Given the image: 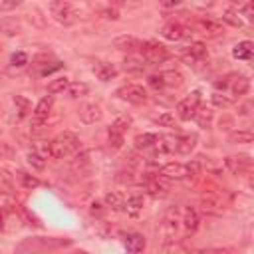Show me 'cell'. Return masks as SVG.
I'll return each mask as SVG.
<instances>
[{
  "instance_id": "34",
  "label": "cell",
  "mask_w": 254,
  "mask_h": 254,
  "mask_svg": "<svg viewBox=\"0 0 254 254\" xmlns=\"http://www.w3.org/2000/svg\"><path fill=\"white\" fill-rule=\"evenodd\" d=\"M228 139L232 143H252L254 141V135L250 131H234V133H230Z\"/></svg>"
},
{
  "instance_id": "9",
  "label": "cell",
  "mask_w": 254,
  "mask_h": 254,
  "mask_svg": "<svg viewBox=\"0 0 254 254\" xmlns=\"http://www.w3.org/2000/svg\"><path fill=\"white\" fill-rule=\"evenodd\" d=\"M200 226V216L192 206H183V234L185 238L194 234L196 228Z\"/></svg>"
},
{
  "instance_id": "38",
  "label": "cell",
  "mask_w": 254,
  "mask_h": 254,
  "mask_svg": "<svg viewBox=\"0 0 254 254\" xmlns=\"http://www.w3.org/2000/svg\"><path fill=\"white\" fill-rule=\"evenodd\" d=\"M32 151H36L38 155H42L44 159H48V157H52V151H50V143H46V141H38L36 145H34V149Z\"/></svg>"
},
{
  "instance_id": "18",
  "label": "cell",
  "mask_w": 254,
  "mask_h": 254,
  "mask_svg": "<svg viewBox=\"0 0 254 254\" xmlns=\"http://www.w3.org/2000/svg\"><path fill=\"white\" fill-rule=\"evenodd\" d=\"M196 145V135H177V145L175 153L179 155H189Z\"/></svg>"
},
{
  "instance_id": "2",
  "label": "cell",
  "mask_w": 254,
  "mask_h": 254,
  "mask_svg": "<svg viewBox=\"0 0 254 254\" xmlns=\"http://www.w3.org/2000/svg\"><path fill=\"white\" fill-rule=\"evenodd\" d=\"M81 147L79 137L73 131H64L58 137H54L50 141V151H52V159H65L71 157L73 153H77Z\"/></svg>"
},
{
  "instance_id": "51",
  "label": "cell",
  "mask_w": 254,
  "mask_h": 254,
  "mask_svg": "<svg viewBox=\"0 0 254 254\" xmlns=\"http://www.w3.org/2000/svg\"><path fill=\"white\" fill-rule=\"evenodd\" d=\"M232 2H240V0H232Z\"/></svg>"
},
{
  "instance_id": "43",
  "label": "cell",
  "mask_w": 254,
  "mask_h": 254,
  "mask_svg": "<svg viewBox=\"0 0 254 254\" xmlns=\"http://www.w3.org/2000/svg\"><path fill=\"white\" fill-rule=\"evenodd\" d=\"M0 189H4V192H10L12 189V177L6 171H0Z\"/></svg>"
},
{
  "instance_id": "17",
  "label": "cell",
  "mask_w": 254,
  "mask_h": 254,
  "mask_svg": "<svg viewBox=\"0 0 254 254\" xmlns=\"http://www.w3.org/2000/svg\"><path fill=\"white\" fill-rule=\"evenodd\" d=\"M157 139H159V133H139L135 135L133 143H135V149L139 151H153Z\"/></svg>"
},
{
  "instance_id": "37",
  "label": "cell",
  "mask_w": 254,
  "mask_h": 254,
  "mask_svg": "<svg viewBox=\"0 0 254 254\" xmlns=\"http://www.w3.org/2000/svg\"><path fill=\"white\" fill-rule=\"evenodd\" d=\"M10 64H12L14 67H24V65L28 64V56H26L24 52H14L12 58H10Z\"/></svg>"
},
{
  "instance_id": "1",
  "label": "cell",
  "mask_w": 254,
  "mask_h": 254,
  "mask_svg": "<svg viewBox=\"0 0 254 254\" xmlns=\"http://www.w3.org/2000/svg\"><path fill=\"white\" fill-rule=\"evenodd\" d=\"M159 230H161V236L169 242L185 240V234H183V206L169 208Z\"/></svg>"
},
{
  "instance_id": "26",
  "label": "cell",
  "mask_w": 254,
  "mask_h": 254,
  "mask_svg": "<svg viewBox=\"0 0 254 254\" xmlns=\"http://www.w3.org/2000/svg\"><path fill=\"white\" fill-rule=\"evenodd\" d=\"M125 248L129 252H141L145 248V238L141 234H127L125 236Z\"/></svg>"
},
{
  "instance_id": "42",
  "label": "cell",
  "mask_w": 254,
  "mask_h": 254,
  "mask_svg": "<svg viewBox=\"0 0 254 254\" xmlns=\"http://www.w3.org/2000/svg\"><path fill=\"white\" fill-rule=\"evenodd\" d=\"M109 145H111L113 149H119V147L123 145V135L117 133V131H111V129H109Z\"/></svg>"
},
{
  "instance_id": "13",
  "label": "cell",
  "mask_w": 254,
  "mask_h": 254,
  "mask_svg": "<svg viewBox=\"0 0 254 254\" xmlns=\"http://www.w3.org/2000/svg\"><path fill=\"white\" fill-rule=\"evenodd\" d=\"M224 165H226V169H228L230 173L242 175V173H246V171L252 167V161H250L248 155H230V157H226Z\"/></svg>"
},
{
  "instance_id": "19",
  "label": "cell",
  "mask_w": 254,
  "mask_h": 254,
  "mask_svg": "<svg viewBox=\"0 0 254 254\" xmlns=\"http://www.w3.org/2000/svg\"><path fill=\"white\" fill-rule=\"evenodd\" d=\"M139 46H141V42H139L135 36H127V34L113 40V48H117V50H121V52H133V50H137Z\"/></svg>"
},
{
  "instance_id": "31",
  "label": "cell",
  "mask_w": 254,
  "mask_h": 254,
  "mask_svg": "<svg viewBox=\"0 0 254 254\" xmlns=\"http://www.w3.org/2000/svg\"><path fill=\"white\" fill-rule=\"evenodd\" d=\"M18 179H20V183H22L24 189H36V187H40V179L34 177V175H30V173L20 171L18 173Z\"/></svg>"
},
{
  "instance_id": "3",
  "label": "cell",
  "mask_w": 254,
  "mask_h": 254,
  "mask_svg": "<svg viewBox=\"0 0 254 254\" xmlns=\"http://www.w3.org/2000/svg\"><path fill=\"white\" fill-rule=\"evenodd\" d=\"M50 12H52L54 20L62 26H71L77 20V12L67 0H52L50 2Z\"/></svg>"
},
{
  "instance_id": "27",
  "label": "cell",
  "mask_w": 254,
  "mask_h": 254,
  "mask_svg": "<svg viewBox=\"0 0 254 254\" xmlns=\"http://www.w3.org/2000/svg\"><path fill=\"white\" fill-rule=\"evenodd\" d=\"M65 91H67V95H69L71 99H79V97H83V95L89 93V87H87V83H83V81H73V83L67 85Z\"/></svg>"
},
{
  "instance_id": "48",
  "label": "cell",
  "mask_w": 254,
  "mask_h": 254,
  "mask_svg": "<svg viewBox=\"0 0 254 254\" xmlns=\"http://www.w3.org/2000/svg\"><path fill=\"white\" fill-rule=\"evenodd\" d=\"M159 2H161L165 8H175V6H179L183 0H159Z\"/></svg>"
},
{
  "instance_id": "30",
  "label": "cell",
  "mask_w": 254,
  "mask_h": 254,
  "mask_svg": "<svg viewBox=\"0 0 254 254\" xmlns=\"http://www.w3.org/2000/svg\"><path fill=\"white\" fill-rule=\"evenodd\" d=\"M67 85H69V79L64 75V77H56V79H52L50 83H48V93L50 95H56V93H64L65 89H67Z\"/></svg>"
},
{
  "instance_id": "7",
  "label": "cell",
  "mask_w": 254,
  "mask_h": 254,
  "mask_svg": "<svg viewBox=\"0 0 254 254\" xmlns=\"http://www.w3.org/2000/svg\"><path fill=\"white\" fill-rule=\"evenodd\" d=\"M157 175H161L163 179H171V181H183L189 177V169L185 163H165Z\"/></svg>"
},
{
  "instance_id": "21",
  "label": "cell",
  "mask_w": 254,
  "mask_h": 254,
  "mask_svg": "<svg viewBox=\"0 0 254 254\" xmlns=\"http://www.w3.org/2000/svg\"><path fill=\"white\" fill-rule=\"evenodd\" d=\"M145 60H141V58H125L123 60V71H127V73H143L145 71Z\"/></svg>"
},
{
  "instance_id": "36",
  "label": "cell",
  "mask_w": 254,
  "mask_h": 254,
  "mask_svg": "<svg viewBox=\"0 0 254 254\" xmlns=\"http://www.w3.org/2000/svg\"><path fill=\"white\" fill-rule=\"evenodd\" d=\"M222 20H224L226 24L234 26V28H242V20H240V18H238V14H236V12H232V10H226V12L222 14Z\"/></svg>"
},
{
  "instance_id": "11",
  "label": "cell",
  "mask_w": 254,
  "mask_h": 254,
  "mask_svg": "<svg viewBox=\"0 0 254 254\" xmlns=\"http://www.w3.org/2000/svg\"><path fill=\"white\" fill-rule=\"evenodd\" d=\"M181 58L187 62V64H194V62H200L206 58V46L202 42H192L189 44L187 48L181 50Z\"/></svg>"
},
{
  "instance_id": "12",
  "label": "cell",
  "mask_w": 254,
  "mask_h": 254,
  "mask_svg": "<svg viewBox=\"0 0 254 254\" xmlns=\"http://www.w3.org/2000/svg\"><path fill=\"white\" fill-rule=\"evenodd\" d=\"M143 185H145V192L155 196V198H161V196H165L169 192V187H167V183H163L161 175L159 177H145Z\"/></svg>"
},
{
  "instance_id": "47",
  "label": "cell",
  "mask_w": 254,
  "mask_h": 254,
  "mask_svg": "<svg viewBox=\"0 0 254 254\" xmlns=\"http://www.w3.org/2000/svg\"><path fill=\"white\" fill-rule=\"evenodd\" d=\"M252 8H254V6H252V2H246V4H244L242 14L246 16V20H252Z\"/></svg>"
},
{
  "instance_id": "29",
  "label": "cell",
  "mask_w": 254,
  "mask_h": 254,
  "mask_svg": "<svg viewBox=\"0 0 254 254\" xmlns=\"http://www.w3.org/2000/svg\"><path fill=\"white\" fill-rule=\"evenodd\" d=\"M105 204L109 208H113V210H121V208H125V198L117 190H109L105 194Z\"/></svg>"
},
{
  "instance_id": "14",
  "label": "cell",
  "mask_w": 254,
  "mask_h": 254,
  "mask_svg": "<svg viewBox=\"0 0 254 254\" xmlns=\"http://www.w3.org/2000/svg\"><path fill=\"white\" fill-rule=\"evenodd\" d=\"M101 107L97 103H85L79 107V119L85 123V125H93L101 119Z\"/></svg>"
},
{
  "instance_id": "15",
  "label": "cell",
  "mask_w": 254,
  "mask_h": 254,
  "mask_svg": "<svg viewBox=\"0 0 254 254\" xmlns=\"http://www.w3.org/2000/svg\"><path fill=\"white\" fill-rule=\"evenodd\" d=\"M196 30L206 36V38H218L222 34V26L216 22V20H210V18H202L196 22Z\"/></svg>"
},
{
  "instance_id": "45",
  "label": "cell",
  "mask_w": 254,
  "mask_h": 254,
  "mask_svg": "<svg viewBox=\"0 0 254 254\" xmlns=\"http://www.w3.org/2000/svg\"><path fill=\"white\" fill-rule=\"evenodd\" d=\"M187 169H189V177H196V175H200L202 165H200V161H190V163H187Z\"/></svg>"
},
{
  "instance_id": "8",
  "label": "cell",
  "mask_w": 254,
  "mask_h": 254,
  "mask_svg": "<svg viewBox=\"0 0 254 254\" xmlns=\"http://www.w3.org/2000/svg\"><path fill=\"white\" fill-rule=\"evenodd\" d=\"M52 105H54L52 95L42 97V99L38 101V105H36L34 111H32V125H34V127H40V125L48 119V115H50V111H52Z\"/></svg>"
},
{
  "instance_id": "22",
  "label": "cell",
  "mask_w": 254,
  "mask_h": 254,
  "mask_svg": "<svg viewBox=\"0 0 254 254\" xmlns=\"http://www.w3.org/2000/svg\"><path fill=\"white\" fill-rule=\"evenodd\" d=\"M161 77H163V85H165V87H181L183 81H185L183 75H181L179 71H175V69H167V71H163Z\"/></svg>"
},
{
  "instance_id": "41",
  "label": "cell",
  "mask_w": 254,
  "mask_h": 254,
  "mask_svg": "<svg viewBox=\"0 0 254 254\" xmlns=\"http://www.w3.org/2000/svg\"><path fill=\"white\" fill-rule=\"evenodd\" d=\"M212 105H216V107H230L232 105V99H228V97H224V95H220V93H212Z\"/></svg>"
},
{
  "instance_id": "24",
  "label": "cell",
  "mask_w": 254,
  "mask_h": 254,
  "mask_svg": "<svg viewBox=\"0 0 254 254\" xmlns=\"http://www.w3.org/2000/svg\"><path fill=\"white\" fill-rule=\"evenodd\" d=\"M252 42L250 40H244V42H240V44H236L234 46V50H232V56L236 58V60H250V56H252Z\"/></svg>"
},
{
  "instance_id": "20",
  "label": "cell",
  "mask_w": 254,
  "mask_h": 254,
  "mask_svg": "<svg viewBox=\"0 0 254 254\" xmlns=\"http://www.w3.org/2000/svg\"><path fill=\"white\" fill-rule=\"evenodd\" d=\"M22 32V24L16 18H2L0 20V34L4 36H18Z\"/></svg>"
},
{
  "instance_id": "49",
  "label": "cell",
  "mask_w": 254,
  "mask_h": 254,
  "mask_svg": "<svg viewBox=\"0 0 254 254\" xmlns=\"http://www.w3.org/2000/svg\"><path fill=\"white\" fill-rule=\"evenodd\" d=\"M2 153H10V149H8L4 143H0V155H2Z\"/></svg>"
},
{
  "instance_id": "25",
  "label": "cell",
  "mask_w": 254,
  "mask_h": 254,
  "mask_svg": "<svg viewBox=\"0 0 254 254\" xmlns=\"http://www.w3.org/2000/svg\"><path fill=\"white\" fill-rule=\"evenodd\" d=\"M248 89H250V79L244 77V75H238V77L232 81V85H230V91H232V95H236V97L246 95Z\"/></svg>"
},
{
  "instance_id": "46",
  "label": "cell",
  "mask_w": 254,
  "mask_h": 254,
  "mask_svg": "<svg viewBox=\"0 0 254 254\" xmlns=\"http://www.w3.org/2000/svg\"><path fill=\"white\" fill-rule=\"evenodd\" d=\"M62 67V64L60 62H54V65H46L44 69H42V75H48V73H52V71H56V69H60Z\"/></svg>"
},
{
  "instance_id": "50",
  "label": "cell",
  "mask_w": 254,
  "mask_h": 254,
  "mask_svg": "<svg viewBox=\"0 0 254 254\" xmlns=\"http://www.w3.org/2000/svg\"><path fill=\"white\" fill-rule=\"evenodd\" d=\"M0 228H2V214H0Z\"/></svg>"
},
{
  "instance_id": "4",
  "label": "cell",
  "mask_w": 254,
  "mask_h": 254,
  "mask_svg": "<svg viewBox=\"0 0 254 254\" xmlns=\"http://www.w3.org/2000/svg\"><path fill=\"white\" fill-rule=\"evenodd\" d=\"M139 50H141V54H143V60L149 62V64H163V62H167V60L171 58L169 50H167L163 44L153 42V40L141 42Z\"/></svg>"
},
{
  "instance_id": "6",
  "label": "cell",
  "mask_w": 254,
  "mask_h": 254,
  "mask_svg": "<svg viewBox=\"0 0 254 254\" xmlns=\"http://www.w3.org/2000/svg\"><path fill=\"white\" fill-rule=\"evenodd\" d=\"M117 95H119L121 99L129 101V103H135V105L145 103V101L149 99L147 89H145L143 85H139V83H127V85L119 87V89H117Z\"/></svg>"
},
{
  "instance_id": "23",
  "label": "cell",
  "mask_w": 254,
  "mask_h": 254,
  "mask_svg": "<svg viewBox=\"0 0 254 254\" xmlns=\"http://www.w3.org/2000/svg\"><path fill=\"white\" fill-rule=\"evenodd\" d=\"M192 119L198 123V127L206 129V127H210V123H212V111H210L208 107H200V105H198Z\"/></svg>"
},
{
  "instance_id": "39",
  "label": "cell",
  "mask_w": 254,
  "mask_h": 254,
  "mask_svg": "<svg viewBox=\"0 0 254 254\" xmlns=\"http://www.w3.org/2000/svg\"><path fill=\"white\" fill-rule=\"evenodd\" d=\"M147 85L153 87L155 91L163 89L165 85H163V77H161V73H153V75H149V77H147Z\"/></svg>"
},
{
  "instance_id": "28",
  "label": "cell",
  "mask_w": 254,
  "mask_h": 254,
  "mask_svg": "<svg viewBox=\"0 0 254 254\" xmlns=\"http://www.w3.org/2000/svg\"><path fill=\"white\" fill-rule=\"evenodd\" d=\"M133 125V117L131 115H119L113 123H111V131H117V133H121V135H125L127 133V129Z\"/></svg>"
},
{
  "instance_id": "5",
  "label": "cell",
  "mask_w": 254,
  "mask_h": 254,
  "mask_svg": "<svg viewBox=\"0 0 254 254\" xmlns=\"http://www.w3.org/2000/svg\"><path fill=\"white\" fill-rule=\"evenodd\" d=\"M198 105H200V91H192L189 97H185V99H181V101L177 103V107H175L177 117H179L181 121L192 119Z\"/></svg>"
},
{
  "instance_id": "33",
  "label": "cell",
  "mask_w": 254,
  "mask_h": 254,
  "mask_svg": "<svg viewBox=\"0 0 254 254\" xmlns=\"http://www.w3.org/2000/svg\"><path fill=\"white\" fill-rule=\"evenodd\" d=\"M14 103H16V111H18V115L20 117H26L28 115V111H32V105H30V101L26 99V97H22V95H16L14 97Z\"/></svg>"
},
{
  "instance_id": "35",
  "label": "cell",
  "mask_w": 254,
  "mask_h": 254,
  "mask_svg": "<svg viewBox=\"0 0 254 254\" xmlns=\"http://www.w3.org/2000/svg\"><path fill=\"white\" fill-rule=\"evenodd\" d=\"M28 163H30L34 169H38V171H44V169H46V159H44L42 155H38L36 151H30V153H28Z\"/></svg>"
},
{
  "instance_id": "10",
  "label": "cell",
  "mask_w": 254,
  "mask_h": 254,
  "mask_svg": "<svg viewBox=\"0 0 254 254\" xmlns=\"http://www.w3.org/2000/svg\"><path fill=\"white\" fill-rule=\"evenodd\" d=\"M190 34H192L190 28H187V26H183V24H177V22H173V24H165V26L161 28V36L167 38V40H171V42L185 40V38H189Z\"/></svg>"
},
{
  "instance_id": "16",
  "label": "cell",
  "mask_w": 254,
  "mask_h": 254,
  "mask_svg": "<svg viewBox=\"0 0 254 254\" xmlns=\"http://www.w3.org/2000/svg\"><path fill=\"white\" fill-rule=\"evenodd\" d=\"M93 73H95L101 81H109V79H113V77L117 75V67H115L113 64H109V62H95Z\"/></svg>"
},
{
  "instance_id": "40",
  "label": "cell",
  "mask_w": 254,
  "mask_h": 254,
  "mask_svg": "<svg viewBox=\"0 0 254 254\" xmlns=\"http://www.w3.org/2000/svg\"><path fill=\"white\" fill-rule=\"evenodd\" d=\"M157 123H159L161 127H175V115H171L169 111H165V113H161V115L157 117Z\"/></svg>"
},
{
  "instance_id": "32",
  "label": "cell",
  "mask_w": 254,
  "mask_h": 254,
  "mask_svg": "<svg viewBox=\"0 0 254 254\" xmlns=\"http://www.w3.org/2000/svg\"><path fill=\"white\" fill-rule=\"evenodd\" d=\"M143 204H145L143 194H131V196L125 200V208H127V210H131V212L141 210V208H143Z\"/></svg>"
},
{
  "instance_id": "44",
  "label": "cell",
  "mask_w": 254,
  "mask_h": 254,
  "mask_svg": "<svg viewBox=\"0 0 254 254\" xmlns=\"http://www.w3.org/2000/svg\"><path fill=\"white\" fill-rule=\"evenodd\" d=\"M24 0H0V12H10L14 8H18Z\"/></svg>"
}]
</instances>
